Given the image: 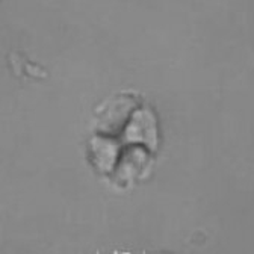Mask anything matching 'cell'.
Segmentation results:
<instances>
[{
    "label": "cell",
    "mask_w": 254,
    "mask_h": 254,
    "mask_svg": "<svg viewBox=\"0 0 254 254\" xmlns=\"http://www.w3.org/2000/svg\"><path fill=\"white\" fill-rule=\"evenodd\" d=\"M136 106V97L133 94L121 92L105 102L95 112V129L102 135L118 133L126 123L129 121L133 108Z\"/></svg>",
    "instance_id": "cell-1"
},
{
    "label": "cell",
    "mask_w": 254,
    "mask_h": 254,
    "mask_svg": "<svg viewBox=\"0 0 254 254\" xmlns=\"http://www.w3.org/2000/svg\"><path fill=\"white\" fill-rule=\"evenodd\" d=\"M124 142L130 145H145L154 151L157 148V120L153 111L142 108L135 111L124 126Z\"/></svg>",
    "instance_id": "cell-2"
},
{
    "label": "cell",
    "mask_w": 254,
    "mask_h": 254,
    "mask_svg": "<svg viewBox=\"0 0 254 254\" xmlns=\"http://www.w3.org/2000/svg\"><path fill=\"white\" fill-rule=\"evenodd\" d=\"M151 168V156L139 145H132L124 150L114 170L117 183L124 186L136 179L147 177Z\"/></svg>",
    "instance_id": "cell-3"
},
{
    "label": "cell",
    "mask_w": 254,
    "mask_h": 254,
    "mask_svg": "<svg viewBox=\"0 0 254 254\" xmlns=\"http://www.w3.org/2000/svg\"><path fill=\"white\" fill-rule=\"evenodd\" d=\"M89 154H91V164L94 168L102 174L114 173L118 157H120V144L106 135L94 136L89 141Z\"/></svg>",
    "instance_id": "cell-4"
}]
</instances>
